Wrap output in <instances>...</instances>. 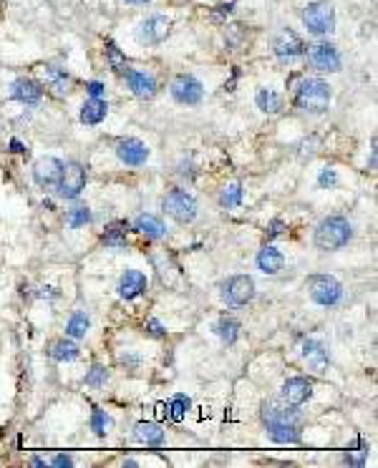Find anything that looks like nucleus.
<instances>
[{
	"label": "nucleus",
	"mask_w": 378,
	"mask_h": 468,
	"mask_svg": "<svg viewBox=\"0 0 378 468\" xmlns=\"http://www.w3.org/2000/svg\"><path fill=\"white\" fill-rule=\"evenodd\" d=\"M265 433L272 444L280 446H298L302 441V420L295 406H288L283 400H267L260 411Z\"/></svg>",
	"instance_id": "1"
},
{
	"label": "nucleus",
	"mask_w": 378,
	"mask_h": 468,
	"mask_svg": "<svg viewBox=\"0 0 378 468\" xmlns=\"http://www.w3.org/2000/svg\"><path fill=\"white\" fill-rule=\"evenodd\" d=\"M333 104V86L318 76H302L293 91V106L302 113L321 116Z\"/></svg>",
	"instance_id": "2"
},
{
	"label": "nucleus",
	"mask_w": 378,
	"mask_h": 468,
	"mask_svg": "<svg viewBox=\"0 0 378 468\" xmlns=\"http://www.w3.org/2000/svg\"><path fill=\"white\" fill-rule=\"evenodd\" d=\"M353 239V222L343 214H328L318 222L313 232L315 250L321 252H338L348 247Z\"/></svg>",
	"instance_id": "3"
},
{
	"label": "nucleus",
	"mask_w": 378,
	"mask_h": 468,
	"mask_svg": "<svg viewBox=\"0 0 378 468\" xmlns=\"http://www.w3.org/2000/svg\"><path fill=\"white\" fill-rule=\"evenodd\" d=\"M162 212L167 217H172L176 225H192L200 214V201L192 192L182 187H172L169 192L164 194L162 199Z\"/></svg>",
	"instance_id": "4"
},
{
	"label": "nucleus",
	"mask_w": 378,
	"mask_h": 468,
	"mask_svg": "<svg viewBox=\"0 0 378 468\" xmlns=\"http://www.w3.org/2000/svg\"><path fill=\"white\" fill-rule=\"evenodd\" d=\"M220 297L230 310H239L258 297V285L252 275H230L220 282Z\"/></svg>",
	"instance_id": "5"
},
{
	"label": "nucleus",
	"mask_w": 378,
	"mask_h": 468,
	"mask_svg": "<svg viewBox=\"0 0 378 468\" xmlns=\"http://www.w3.org/2000/svg\"><path fill=\"white\" fill-rule=\"evenodd\" d=\"M300 20L310 36L326 38L335 31V8L328 0H313L302 8Z\"/></svg>",
	"instance_id": "6"
},
{
	"label": "nucleus",
	"mask_w": 378,
	"mask_h": 468,
	"mask_svg": "<svg viewBox=\"0 0 378 468\" xmlns=\"http://www.w3.org/2000/svg\"><path fill=\"white\" fill-rule=\"evenodd\" d=\"M305 290H308L310 300L321 307H338L346 295L343 282L333 275H310L305 280Z\"/></svg>",
	"instance_id": "7"
},
{
	"label": "nucleus",
	"mask_w": 378,
	"mask_h": 468,
	"mask_svg": "<svg viewBox=\"0 0 378 468\" xmlns=\"http://www.w3.org/2000/svg\"><path fill=\"white\" fill-rule=\"evenodd\" d=\"M302 58H305V63H308L313 71H318V73H338V71L343 69V56H340L338 45L326 41V38L305 45V56Z\"/></svg>",
	"instance_id": "8"
},
{
	"label": "nucleus",
	"mask_w": 378,
	"mask_h": 468,
	"mask_svg": "<svg viewBox=\"0 0 378 468\" xmlns=\"http://www.w3.org/2000/svg\"><path fill=\"white\" fill-rule=\"evenodd\" d=\"M169 96L179 106H200L204 101V83L195 73H176L169 81Z\"/></svg>",
	"instance_id": "9"
},
{
	"label": "nucleus",
	"mask_w": 378,
	"mask_h": 468,
	"mask_svg": "<svg viewBox=\"0 0 378 468\" xmlns=\"http://www.w3.org/2000/svg\"><path fill=\"white\" fill-rule=\"evenodd\" d=\"M86 184H88V169L83 166V164H78V162L66 164L61 181L56 184L58 199H63V201H76L83 194Z\"/></svg>",
	"instance_id": "10"
},
{
	"label": "nucleus",
	"mask_w": 378,
	"mask_h": 468,
	"mask_svg": "<svg viewBox=\"0 0 378 468\" xmlns=\"http://www.w3.org/2000/svg\"><path fill=\"white\" fill-rule=\"evenodd\" d=\"M113 151H116V159H119L124 166L129 169H139L144 166L146 162H149L151 156V149L146 141H141V139L136 136H124L116 141V146H113Z\"/></svg>",
	"instance_id": "11"
},
{
	"label": "nucleus",
	"mask_w": 378,
	"mask_h": 468,
	"mask_svg": "<svg viewBox=\"0 0 378 468\" xmlns=\"http://www.w3.org/2000/svg\"><path fill=\"white\" fill-rule=\"evenodd\" d=\"M172 33V18L157 13V15H149L139 23L136 28V41L141 45H162Z\"/></svg>",
	"instance_id": "12"
},
{
	"label": "nucleus",
	"mask_w": 378,
	"mask_h": 468,
	"mask_svg": "<svg viewBox=\"0 0 378 468\" xmlns=\"http://www.w3.org/2000/svg\"><path fill=\"white\" fill-rule=\"evenodd\" d=\"M272 53L283 63L298 61V58L305 56V41L293 28H280L272 36Z\"/></svg>",
	"instance_id": "13"
},
{
	"label": "nucleus",
	"mask_w": 378,
	"mask_h": 468,
	"mask_svg": "<svg viewBox=\"0 0 378 468\" xmlns=\"http://www.w3.org/2000/svg\"><path fill=\"white\" fill-rule=\"evenodd\" d=\"M63 169H66V162L58 159V156H41L33 164V181H36V187H41L43 192L56 189V184L63 176Z\"/></svg>",
	"instance_id": "14"
},
{
	"label": "nucleus",
	"mask_w": 378,
	"mask_h": 468,
	"mask_svg": "<svg viewBox=\"0 0 378 468\" xmlns=\"http://www.w3.org/2000/svg\"><path fill=\"white\" fill-rule=\"evenodd\" d=\"M121 78H124L129 94L136 96V99H141V101H151L159 94L157 76L149 73V71H139V69H132V66H129V71H126Z\"/></svg>",
	"instance_id": "15"
},
{
	"label": "nucleus",
	"mask_w": 378,
	"mask_h": 468,
	"mask_svg": "<svg viewBox=\"0 0 378 468\" xmlns=\"http://www.w3.org/2000/svg\"><path fill=\"white\" fill-rule=\"evenodd\" d=\"M315 393V383L313 378H305V375H293V378H288V381L283 383V388H280V400L283 403H288V406H305L310 398H313Z\"/></svg>",
	"instance_id": "16"
},
{
	"label": "nucleus",
	"mask_w": 378,
	"mask_h": 468,
	"mask_svg": "<svg viewBox=\"0 0 378 468\" xmlns=\"http://www.w3.org/2000/svg\"><path fill=\"white\" fill-rule=\"evenodd\" d=\"M149 292V277L141 269H124L116 282V295L124 302H134Z\"/></svg>",
	"instance_id": "17"
},
{
	"label": "nucleus",
	"mask_w": 378,
	"mask_h": 468,
	"mask_svg": "<svg viewBox=\"0 0 378 468\" xmlns=\"http://www.w3.org/2000/svg\"><path fill=\"white\" fill-rule=\"evenodd\" d=\"M13 101H18L20 106H38L43 101V83L36 81V78H28V76H20L10 83V91H8Z\"/></svg>",
	"instance_id": "18"
},
{
	"label": "nucleus",
	"mask_w": 378,
	"mask_h": 468,
	"mask_svg": "<svg viewBox=\"0 0 378 468\" xmlns=\"http://www.w3.org/2000/svg\"><path fill=\"white\" fill-rule=\"evenodd\" d=\"M300 355L315 373H326L328 365H330V353H328L326 343L318 340V337H305V340H302Z\"/></svg>",
	"instance_id": "19"
},
{
	"label": "nucleus",
	"mask_w": 378,
	"mask_h": 468,
	"mask_svg": "<svg viewBox=\"0 0 378 468\" xmlns=\"http://www.w3.org/2000/svg\"><path fill=\"white\" fill-rule=\"evenodd\" d=\"M132 232H139L141 237L146 239H154V242H159V239L169 237V227L164 225V219L157 217V214L151 212H141L134 217L132 222Z\"/></svg>",
	"instance_id": "20"
},
{
	"label": "nucleus",
	"mask_w": 378,
	"mask_h": 468,
	"mask_svg": "<svg viewBox=\"0 0 378 468\" xmlns=\"http://www.w3.org/2000/svg\"><path fill=\"white\" fill-rule=\"evenodd\" d=\"M255 264H258V269L262 275L277 277L285 269V255L277 250L275 244H265V247L258 250V255H255Z\"/></svg>",
	"instance_id": "21"
},
{
	"label": "nucleus",
	"mask_w": 378,
	"mask_h": 468,
	"mask_svg": "<svg viewBox=\"0 0 378 468\" xmlns=\"http://www.w3.org/2000/svg\"><path fill=\"white\" fill-rule=\"evenodd\" d=\"M41 73H43V81L48 83V88L56 96H69L71 91H74L76 78L66 69H58V66H43Z\"/></svg>",
	"instance_id": "22"
},
{
	"label": "nucleus",
	"mask_w": 378,
	"mask_h": 468,
	"mask_svg": "<svg viewBox=\"0 0 378 468\" xmlns=\"http://www.w3.org/2000/svg\"><path fill=\"white\" fill-rule=\"evenodd\" d=\"M129 234H132V222H126V219H113L104 227L101 232V244L104 247H111V250H121L126 247L129 242Z\"/></svg>",
	"instance_id": "23"
},
{
	"label": "nucleus",
	"mask_w": 378,
	"mask_h": 468,
	"mask_svg": "<svg viewBox=\"0 0 378 468\" xmlns=\"http://www.w3.org/2000/svg\"><path fill=\"white\" fill-rule=\"evenodd\" d=\"M46 353H48L50 360H56V362H74L81 357L78 343H76L74 337H66V335L50 340V343L46 345Z\"/></svg>",
	"instance_id": "24"
},
{
	"label": "nucleus",
	"mask_w": 378,
	"mask_h": 468,
	"mask_svg": "<svg viewBox=\"0 0 378 468\" xmlns=\"http://www.w3.org/2000/svg\"><path fill=\"white\" fill-rule=\"evenodd\" d=\"M108 116V101L106 99H88L81 104V111H78V121L83 126H99L104 124Z\"/></svg>",
	"instance_id": "25"
},
{
	"label": "nucleus",
	"mask_w": 378,
	"mask_h": 468,
	"mask_svg": "<svg viewBox=\"0 0 378 468\" xmlns=\"http://www.w3.org/2000/svg\"><path fill=\"white\" fill-rule=\"evenodd\" d=\"M255 106H258L262 113H267V116H277V113H283L285 99L280 91H275V88L260 86L258 91H255Z\"/></svg>",
	"instance_id": "26"
},
{
	"label": "nucleus",
	"mask_w": 378,
	"mask_h": 468,
	"mask_svg": "<svg viewBox=\"0 0 378 468\" xmlns=\"http://www.w3.org/2000/svg\"><path fill=\"white\" fill-rule=\"evenodd\" d=\"M134 438H136L141 446H162L167 431H164L162 423H154V420H139L134 425Z\"/></svg>",
	"instance_id": "27"
},
{
	"label": "nucleus",
	"mask_w": 378,
	"mask_h": 468,
	"mask_svg": "<svg viewBox=\"0 0 378 468\" xmlns=\"http://www.w3.org/2000/svg\"><path fill=\"white\" fill-rule=\"evenodd\" d=\"M214 332H217V337L222 340V345L232 348L239 340V335H242V322H239L237 318H232V315H225V318H220L214 322Z\"/></svg>",
	"instance_id": "28"
},
{
	"label": "nucleus",
	"mask_w": 378,
	"mask_h": 468,
	"mask_svg": "<svg viewBox=\"0 0 378 468\" xmlns=\"http://www.w3.org/2000/svg\"><path fill=\"white\" fill-rule=\"evenodd\" d=\"M66 337H74V340H83V337L91 332V315L86 310H74L66 320Z\"/></svg>",
	"instance_id": "29"
},
{
	"label": "nucleus",
	"mask_w": 378,
	"mask_h": 468,
	"mask_svg": "<svg viewBox=\"0 0 378 468\" xmlns=\"http://www.w3.org/2000/svg\"><path fill=\"white\" fill-rule=\"evenodd\" d=\"M164 411H167V418L172 423H184L187 413L192 411V398L187 393H174L169 398V403H164Z\"/></svg>",
	"instance_id": "30"
},
{
	"label": "nucleus",
	"mask_w": 378,
	"mask_h": 468,
	"mask_svg": "<svg viewBox=\"0 0 378 468\" xmlns=\"http://www.w3.org/2000/svg\"><path fill=\"white\" fill-rule=\"evenodd\" d=\"M94 222V212H91V206L88 204H74L66 212V227L69 229H83Z\"/></svg>",
	"instance_id": "31"
},
{
	"label": "nucleus",
	"mask_w": 378,
	"mask_h": 468,
	"mask_svg": "<svg viewBox=\"0 0 378 468\" xmlns=\"http://www.w3.org/2000/svg\"><path fill=\"white\" fill-rule=\"evenodd\" d=\"M104 53H106L108 69H111L116 76H124L126 71H129V61H126V53L119 48V45L113 43V41H106V43H104Z\"/></svg>",
	"instance_id": "32"
},
{
	"label": "nucleus",
	"mask_w": 378,
	"mask_h": 468,
	"mask_svg": "<svg viewBox=\"0 0 378 468\" xmlns=\"http://www.w3.org/2000/svg\"><path fill=\"white\" fill-rule=\"evenodd\" d=\"M242 199H245V192H242V184H239V181L227 184V187L220 192L222 209H237V206H242Z\"/></svg>",
	"instance_id": "33"
},
{
	"label": "nucleus",
	"mask_w": 378,
	"mask_h": 468,
	"mask_svg": "<svg viewBox=\"0 0 378 468\" xmlns=\"http://www.w3.org/2000/svg\"><path fill=\"white\" fill-rule=\"evenodd\" d=\"M88 425H91V431L96 433L99 438H104V436H108L111 433V428H113V418L108 416L104 408H99V406H94V411H91V420H88Z\"/></svg>",
	"instance_id": "34"
},
{
	"label": "nucleus",
	"mask_w": 378,
	"mask_h": 468,
	"mask_svg": "<svg viewBox=\"0 0 378 468\" xmlns=\"http://www.w3.org/2000/svg\"><path fill=\"white\" fill-rule=\"evenodd\" d=\"M108 368H104L101 362H94L91 365V370L86 373V385L88 388H94V390H101V388H106L108 385Z\"/></svg>",
	"instance_id": "35"
},
{
	"label": "nucleus",
	"mask_w": 378,
	"mask_h": 468,
	"mask_svg": "<svg viewBox=\"0 0 378 468\" xmlns=\"http://www.w3.org/2000/svg\"><path fill=\"white\" fill-rule=\"evenodd\" d=\"M225 43H227V48L230 50H237L239 45H242V41H245V36H247V28L242 23H230L227 25L225 23Z\"/></svg>",
	"instance_id": "36"
},
{
	"label": "nucleus",
	"mask_w": 378,
	"mask_h": 468,
	"mask_svg": "<svg viewBox=\"0 0 378 468\" xmlns=\"http://www.w3.org/2000/svg\"><path fill=\"white\" fill-rule=\"evenodd\" d=\"M234 0H227V3H220L217 8H212V13H209V18H212V23H217V25H225L227 23V18L232 15L234 13Z\"/></svg>",
	"instance_id": "37"
},
{
	"label": "nucleus",
	"mask_w": 378,
	"mask_h": 468,
	"mask_svg": "<svg viewBox=\"0 0 378 468\" xmlns=\"http://www.w3.org/2000/svg\"><path fill=\"white\" fill-rule=\"evenodd\" d=\"M119 365L124 368V373H136V370H141V365H144V360H141V355H136V353H121L119 355Z\"/></svg>",
	"instance_id": "38"
},
{
	"label": "nucleus",
	"mask_w": 378,
	"mask_h": 468,
	"mask_svg": "<svg viewBox=\"0 0 378 468\" xmlns=\"http://www.w3.org/2000/svg\"><path fill=\"white\" fill-rule=\"evenodd\" d=\"M285 234H288V222H285L283 217H275L270 225H267V229H265V239H267V242H272V239L277 237H285Z\"/></svg>",
	"instance_id": "39"
},
{
	"label": "nucleus",
	"mask_w": 378,
	"mask_h": 468,
	"mask_svg": "<svg viewBox=\"0 0 378 468\" xmlns=\"http://www.w3.org/2000/svg\"><path fill=\"white\" fill-rule=\"evenodd\" d=\"M338 184H340V176L333 166L321 169V174H318V187L321 189H335Z\"/></svg>",
	"instance_id": "40"
},
{
	"label": "nucleus",
	"mask_w": 378,
	"mask_h": 468,
	"mask_svg": "<svg viewBox=\"0 0 378 468\" xmlns=\"http://www.w3.org/2000/svg\"><path fill=\"white\" fill-rule=\"evenodd\" d=\"M144 332L149 337H154V340H164L167 337V327H164V322L159 318H149L144 322Z\"/></svg>",
	"instance_id": "41"
},
{
	"label": "nucleus",
	"mask_w": 378,
	"mask_h": 468,
	"mask_svg": "<svg viewBox=\"0 0 378 468\" xmlns=\"http://www.w3.org/2000/svg\"><path fill=\"white\" fill-rule=\"evenodd\" d=\"M83 88H86L88 99H104V96H106V86H104L101 81H86Z\"/></svg>",
	"instance_id": "42"
},
{
	"label": "nucleus",
	"mask_w": 378,
	"mask_h": 468,
	"mask_svg": "<svg viewBox=\"0 0 378 468\" xmlns=\"http://www.w3.org/2000/svg\"><path fill=\"white\" fill-rule=\"evenodd\" d=\"M8 151H10V154H20V156L31 154V149H28V146H25L23 141H20V139H15V136L8 141Z\"/></svg>",
	"instance_id": "43"
},
{
	"label": "nucleus",
	"mask_w": 378,
	"mask_h": 468,
	"mask_svg": "<svg viewBox=\"0 0 378 468\" xmlns=\"http://www.w3.org/2000/svg\"><path fill=\"white\" fill-rule=\"evenodd\" d=\"M58 295H61V292H58L56 288H50V285H46V288H38L36 297H38V300H56Z\"/></svg>",
	"instance_id": "44"
},
{
	"label": "nucleus",
	"mask_w": 378,
	"mask_h": 468,
	"mask_svg": "<svg viewBox=\"0 0 378 468\" xmlns=\"http://www.w3.org/2000/svg\"><path fill=\"white\" fill-rule=\"evenodd\" d=\"M74 463H76L74 458L66 456V453H58V456L50 458V466H58V468H61V466H74Z\"/></svg>",
	"instance_id": "45"
},
{
	"label": "nucleus",
	"mask_w": 378,
	"mask_h": 468,
	"mask_svg": "<svg viewBox=\"0 0 378 468\" xmlns=\"http://www.w3.org/2000/svg\"><path fill=\"white\" fill-rule=\"evenodd\" d=\"M239 76H242V71L234 69V71H232V76H230V81H225V91H234V88H237Z\"/></svg>",
	"instance_id": "46"
},
{
	"label": "nucleus",
	"mask_w": 378,
	"mask_h": 468,
	"mask_svg": "<svg viewBox=\"0 0 378 468\" xmlns=\"http://www.w3.org/2000/svg\"><path fill=\"white\" fill-rule=\"evenodd\" d=\"M124 3H132V6H144V3H151V0H124Z\"/></svg>",
	"instance_id": "47"
},
{
	"label": "nucleus",
	"mask_w": 378,
	"mask_h": 468,
	"mask_svg": "<svg viewBox=\"0 0 378 468\" xmlns=\"http://www.w3.org/2000/svg\"><path fill=\"white\" fill-rule=\"evenodd\" d=\"M31 466H46V461H43V458H33Z\"/></svg>",
	"instance_id": "48"
},
{
	"label": "nucleus",
	"mask_w": 378,
	"mask_h": 468,
	"mask_svg": "<svg viewBox=\"0 0 378 468\" xmlns=\"http://www.w3.org/2000/svg\"><path fill=\"white\" fill-rule=\"evenodd\" d=\"M124 466H132V468H134V466H139V461H134V458H126Z\"/></svg>",
	"instance_id": "49"
},
{
	"label": "nucleus",
	"mask_w": 378,
	"mask_h": 468,
	"mask_svg": "<svg viewBox=\"0 0 378 468\" xmlns=\"http://www.w3.org/2000/svg\"><path fill=\"white\" fill-rule=\"evenodd\" d=\"M0 18H3V3H0Z\"/></svg>",
	"instance_id": "50"
}]
</instances>
